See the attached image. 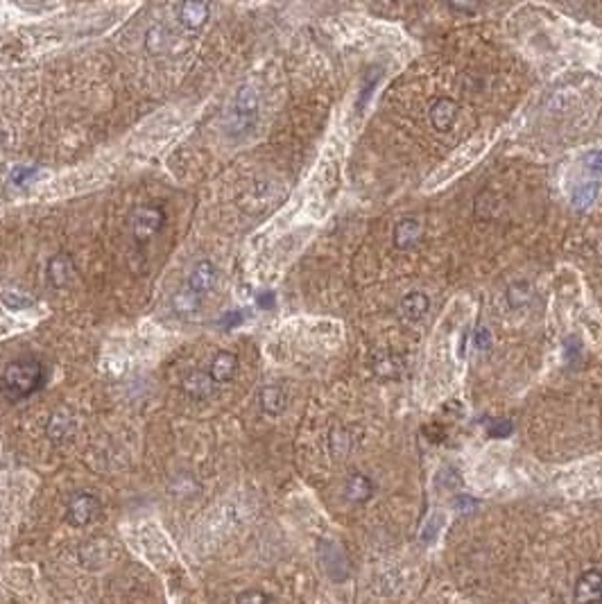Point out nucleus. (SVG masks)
I'll list each match as a JSON object with an SVG mask.
<instances>
[{
	"label": "nucleus",
	"mask_w": 602,
	"mask_h": 604,
	"mask_svg": "<svg viewBox=\"0 0 602 604\" xmlns=\"http://www.w3.org/2000/svg\"><path fill=\"white\" fill-rule=\"evenodd\" d=\"M258 118V93L252 84L235 89L222 116V129L229 138H240L256 125Z\"/></svg>",
	"instance_id": "obj_1"
},
{
	"label": "nucleus",
	"mask_w": 602,
	"mask_h": 604,
	"mask_svg": "<svg viewBox=\"0 0 602 604\" xmlns=\"http://www.w3.org/2000/svg\"><path fill=\"white\" fill-rule=\"evenodd\" d=\"M43 367L37 360L11 362L3 374V389L9 398H26L43 385Z\"/></svg>",
	"instance_id": "obj_2"
},
{
	"label": "nucleus",
	"mask_w": 602,
	"mask_h": 604,
	"mask_svg": "<svg viewBox=\"0 0 602 604\" xmlns=\"http://www.w3.org/2000/svg\"><path fill=\"white\" fill-rule=\"evenodd\" d=\"M98 512H100V503H98L96 496L87 493V491H79L68 503L66 520L73 527H87L89 523H93V518L98 516Z\"/></svg>",
	"instance_id": "obj_3"
},
{
	"label": "nucleus",
	"mask_w": 602,
	"mask_h": 604,
	"mask_svg": "<svg viewBox=\"0 0 602 604\" xmlns=\"http://www.w3.org/2000/svg\"><path fill=\"white\" fill-rule=\"evenodd\" d=\"M161 227H163V211L161 208L140 206V208L134 211L132 229H134V238L138 242H147L150 238H155Z\"/></svg>",
	"instance_id": "obj_4"
},
{
	"label": "nucleus",
	"mask_w": 602,
	"mask_h": 604,
	"mask_svg": "<svg viewBox=\"0 0 602 604\" xmlns=\"http://www.w3.org/2000/svg\"><path fill=\"white\" fill-rule=\"evenodd\" d=\"M573 598L577 604H600L602 602V568H589L577 577Z\"/></svg>",
	"instance_id": "obj_5"
},
{
	"label": "nucleus",
	"mask_w": 602,
	"mask_h": 604,
	"mask_svg": "<svg viewBox=\"0 0 602 604\" xmlns=\"http://www.w3.org/2000/svg\"><path fill=\"white\" fill-rule=\"evenodd\" d=\"M218 281V267L211 263V260H197V263L193 265L191 274H188L186 279V286L193 294H197L199 299H204L206 294L213 290Z\"/></svg>",
	"instance_id": "obj_6"
},
{
	"label": "nucleus",
	"mask_w": 602,
	"mask_h": 604,
	"mask_svg": "<svg viewBox=\"0 0 602 604\" xmlns=\"http://www.w3.org/2000/svg\"><path fill=\"white\" fill-rule=\"evenodd\" d=\"M457 118V102L453 98H440L430 106V123L437 132H448L455 125Z\"/></svg>",
	"instance_id": "obj_7"
},
{
	"label": "nucleus",
	"mask_w": 602,
	"mask_h": 604,
	"mask_svg": "<svg viewBox=\"0 0 602 604\" xmlns=\"http://www.w3.org/2000/svg\"><path fill=\"white\" fill-rule=\"evenodd\" d=\"M235 367H238V358L229 351H220L211 362L208 376L213 378V383H229L235 374Z\"/></svg>",
	"instance_id": "obj_8"
},
{
	"label": "nucleus",
	"mask_w": 602,
	"mask_h": 604,
	"mask_svg": "<svg viewBox=\"0 0 602 604\" xmlns=\"http://www.w3.org/2000/svg\"><path fill=\"white\" fill-rule=\"evenodd\" d=\"M211 5L206 3H184L179 7V23L186 30H199L208 21Z\"/></svg>",
	"instance_id": "obj_9"
},
{
	"label": "nucleus",
	"mask_w": 602,
	"mask_h": 604,
	"mask_svg": "<svg viewBox=\"0 0 602 604\" xmlns=\"http://www.w3.org/2000/svg\"><path fill=\"white\" fill-rule=\"evenodd\" d=\"M428 308H430V299L426 297L423 292H410L401 301V313H403L406 319L410 322H419L428 315Z\"/></svg>",
	"instance_id": "obj_10"
},
{
	"label": "nucleus",
	"mask_w": 602,
	"mask_h": 604,
	"mask_svg": "<svg viewBox=\"0 0 602 604\" xmlns=\"http://www.w3.org/2000/svg\"><path fill=\"white\" fill-rule=\"evenodd\" d=\"M421 235V224L419 220L415 218H408L403 222L396 224L394 229V245L398 247V250H408V247H412Z\"/></svg>",
	"instance_id": "obj_11"
},
{
	"label": "nucleus",
	"mask_w": 602,
	"mask_h": 604,
	"mask_svg": "<svg viewBox=\"0 0 602 604\" xmlns=\"http://www.w3.org/2000/svg\"><path fill=\"white\" fill-rule=\"evenodd\" d=\"M372 491H374V484L367 476H362V473H353V476H349V480H347V498L349 500L362 503V500L369 498Z\"/></svg>",
	"instance_id": "obj_12"
},
{
	"label": "nucleus",
	"mask_w": 602,
	"mask_h": 604,
	"mask_svg": "<svg viewBox=\"0 0 602 604\" xmlns=\"http://www.w3.org/2000/svg\"><path fill=\"white\" fill-rule=\"evenodd\" d=\"M73 430H75V423H73V419H70V414L57 412L55 417L48 421V437L52 442L70 440V437H73Z\"/></svg>",
	"instance_id": "obj_13"
},
{
	"label": "nucleus",
	"mask_w": 602,
	"mask_h": 604,
	"mask_svg": "<svg viewBox=\"0 0 602 604\" xmlns=\"http://www.w3.org/2000/svg\"><path fill=\"white\" fill-rule=\"evenodd\" d=\"M286 394H283V389L281 387H265L263 392H261V408H263V412H267V414H281L283 410H286Z\"/></svg>",
	"instance_id": "obj_14"
},
{
	"label": "nucleus",
	"mask_w": 602,
	"mask_h": 604,
	"mask_svg": "<svg viewBox=\"0 0 602 604\" xmlns=\"http://www.w3.org/2000/svg\"><path fill=\"white\" fill-rule=\"evenodd\" d=\"M184 389L191 396H208L211 392H213V378H211L208 374H202V371H197V374H191L184 381Z\"/></svg>",
	"instance_id": "obj_15"
},
{
	"label": "nucleus",
	"mask_w": 602,
	"mask_h": 604,
	"mask_svg": "<svg viewBox=\"0 0 602 604\" xmlns=\"http://www.w3.org/2000/svg\"><path fill=\"white\" fill-rule=\"evenodd\" d=\"M199 303H202V299H199L197 294H193L188 288H182V290L172 297V308H174V313H179V315L195 313L197 308H199Z\"/></svg>",
	"instance_id": "obj_16"
},
{
	"label": "nucleus",
	"mask_w": 602,
	"mask_h": 604,
	"mask_svg": "<svg viewBox=\"0 0 602 604\" xmlns=\"http://www.w3.org/2000/svg\"><path fill=\"white\" fill-rule=\"evenodd\" d=\"M70 274H73V263H70V258L59 254L50 260V279L57 283V286H64V283L70 279Z\"/></svg>",
	"instance_id": "obj_17"
},
{
	"label": "nucleus",
	"mask_w": 602,
	"mask_h": 604,
	"mask_svg": "<svg viewBox=\"0 0 602 604\" xmlns=\"http://www.w3.org/2000/svg\"><path fill=\"white\" fill-rule=\"evenodd\" d=\"M37 174H39V168H32V165H18V168L11 170L9 181L18 188H23V186H28L37 179Z\"/></svg>",
	"instance_id": "obj_18"
},
{
	"label": "nucleus",
	"mask_w": 602,
	"mask_h": 604,
	"mask_svg": "<svg viewBox=\"0 0 602 604\" xmlns=\"http://www.w3.org/2000/svg\"><path fill=\"white\" fill-rule=\"evenodd\" d=\"M3 303L9 308V311H28V308L32 306V299L23 297V294L5 292V294H3Z\"/></svg>",
	"instance_id": "obj_19"
},
{
	"label": "nucleus",
	"mask_w": 602,
	"mask_h": 604,
	"mask_svg": "<svg viewBox=\"0 0 602 604\" xmlns=\"http://www.w3.org/2000/svg\"><path fill=\"white\" fill-rule=\"evenodd\" d=\"M235 604H269V598L263 593V591L247 588L238 598H235Z\"/></svg>",
	"instance_id": "obj_20"
},
{
	"label": "nucleus",
	"mask_w": 602,
	"mask_h": 604,
	"mask_svg": "<svg viewBox=\"0 0 602 604\" xmlns=\"http://www.w3.org/2000/svg\"><path fill=\"white\" fill-rule=\"evenodd\" d=\"M243 319H245V313L235 311V313H227V315H224L222 324L227 326V328H233V326H238V324L243 322Z\"/></svg>",
	"instance_id": "obj_21"
},
{
	"label": "nucleus",
	"mask_w": 602,
	"mask_h": 604,
	"mask_svg": "<svg viewBox=\"0 0 602 604\" xmlns=\"http://www.w3.org/2000/svg\"><path fill=\"white\" fill-rule=\"evenodd\" d=\"M489 330L487 328H478L476 333H474V342L478 345V349H487L489 347Z\"/></svg>",
	"instance_id": "obj_22"
},
{
	"label": "nucleus",
	"mask_w": 602,
	"mask_h": 604,
	"mask_svg": "<svg viewBox=\"0 0 602 604\" xmlns=\"http://www.w3.org/2000/svg\"><path fill=\"white\" fill-rule=\"evenodd\" d=\"M586 165H589V168H593V170H602V150L589 154V157H586Z\"/></svg>",
	"instance_id": "obj_23"
},
{
	"label": "nucleus",
	"mask_w": 602,
	"mask_h": 604,
	"mask_svg": "<svg viewBox=\"0 0 602 604\" xmlns=\"http://www.w3.org/2000/svg\"><path fill=\"white\" fill-rule=\"evenodd\" d=\"M258 303H261V306H269V303H272V294H263V297H258Z\"/></svg>",
	"instance_id": "obj_24"
}]
</instances>
